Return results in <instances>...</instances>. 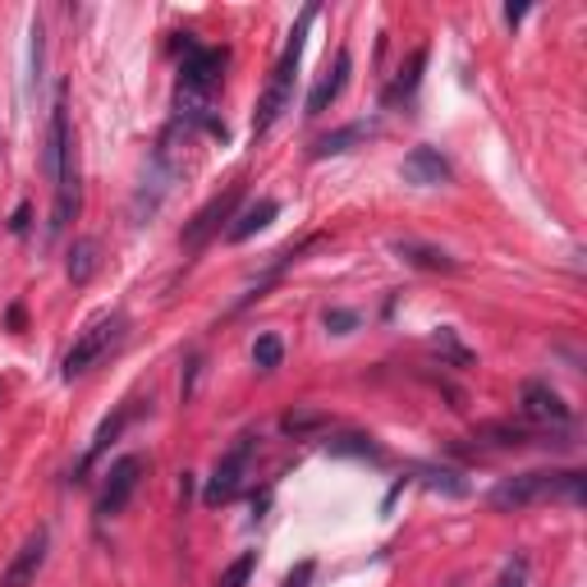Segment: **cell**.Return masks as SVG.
Segmentation results:
<instances>
[{
  "label": "cell",
  "instance_id": "obj_4",
  "mask_svg": "<svg viewBox=\"0 0 587 587\" xmlns=\"http://www.w3.org/2000/svg\"><path fill=\"white\" fill-rule=\"evenodd\" d=\"M120 336H124V317H120V313H106V317L88 321V326L79 330V340H74V349L65 353V381L92 372V368L120 345Z\"/></svg>",
  "mask_w": 587,
  "mask_h": 587
},
{
  "label": "cell",
  "instance_id": "obj_26",
  "mask_svg": "<svg viewBox=\"0 0 587 587\" xmlns=\"http://www.w3.org/2000/svg\"><path fill=\"white\" fill-rule=\"evenodd\" d=\"M523 583H528V560L519 555V560H509V565H505L500 587H523Z\"/></svg>",
  "mask_w": 587,
  "mask_h": 587
},
{
  "label": "cell",
  "instance_id": "obj_3",
  "mask_svg": "<svg viewBox=\"0 0 587 587\" xmlns=\"http://www.w3.org/2000/svg\"><path fill=\"white\" fill-rule=\"evenodd\" d=\"M174 50H180V79H184V97H212L225 79V50L216 46H197L189 33L174 37Z\"/></svg>",
  "mask_w": 587,
  "mask_h": 587
},
{
  "label": "cell",
  "instance_id": "obj_7",
  "mask_svg": "<svg viewBox=\"0 0 587 587\" xmlns=\"http://www.w3.org/2000/svg\"><path fill=\"white\" fill-rule=\"evenodd\" d=\"M138 482H143V459L138 454H124V459H115L111 464V473H106V487H101V500H97V515H106V519H115L124 505L134 500V492H138Z\"/></svg>",
  "mask_w": 587,
  "mask_h": 587
},
{
  "label": "cell",
  "instance_id": "obj_17",
  "mask_svg": "<svg viewBox=\"0 0 587 587\" xmlns=\"http://www.w3.org/2000/svg\"><path fill=\"white\" fill-rule=\"evenodd\" d=\"M321 427H330V418L321 414V408H290V414L280 418V431H285V437H313V431H321Z\"/></svg>",
  "mask_w": 587,
  "mask_h": 587
},
{
  "label": "cell",
  "instance_id": "obj_5",
  "mask_svg": "<svg viewBox=\"0 0 587 587\" xmlns=\"http://www.w3.org/2000/svg\"><path fill=\"white\" fill-rule=\"evenodd\" d=\"M252 450H258V437H239L235 445H229L221 454V464L212 473V482L202 487V500L207 505H225V500H235L244 492V477H248V464H252Z\"/></svg>",
  "mask_w": 587,
  "mask_h": 587
},
{
  "label": "cell",
  "instance_id": "obj_15",
  "mask_svg": "<svg viewBox=\"0 0 587 587\" xmlns=\"http://www.w3.org/2000/svg\"><path fill=\"white\" fill-rule=\"evenodd\" d=\"M101 267V244L97 239H74L69 252H65V275L74 280V285H88V280L97 275Z\"/></svg>",
  "mask_w": 587,
  "mask_h": 587
},
{
  "label": "cell",
  "instance_id": "obj_28",
  "mask_svg": "<svg viewBox=\"0 0 587 587\" xmlns=\"http://www.w3.org/2000/svg\"><path fill=\"white\" fill-rule=\"evenodd\" d=\"M523 14H528V5H509V10H505V23L515 29V23H523Z\"/></svg>",
  "mask_w": 587,
  "mask_h": 587
},
{
  "label": "cell",
  "instance_id": "obj_1",
  "mask_svg": "<svg viewBox=\"0 0 587 587\" xmlns=\"http://www.w3.org/2000/svg\"><path fill=\"white\" fill-rule=\"evenodd\" d=\"M583 487H587V473H578V469H565V473L538 469V473L505 477L500 487L492 492V505L505 509V515H509V509L542 505V500H569V505H583Z\"/></svg>",
  "mask_w": 587,
  "mask_h": 587
},
{
  "label": "cell",
  "instance_id": "obj_13",
  "mask_svg": "<svg viewBox=\"0 0 587 587\" xmlns=\"http://www.w3.org/2000/svg\"><path fill=\"white\" fill-rule=\"evenodd\" d=\"M372 134H376V124H368V120H353V124H345V129H336V134H321V138L313 143V151H308V157H313V161L345 157V151H353V143H368Z\"/></svg>",
  "mask_w": 587,
  "mask_h": 587
},
{
  "label": "cell",
  "instance_id": "obj_10",
  "mask_svg": "<svg viewBox=\"0 0 587 587\" xmlns=\"http://www.w3.org/2000/svg\"><path fill=\"white\" fill-rule=\"evenodd\" d=\"M399 174L408 184H418V189H437V184H450V161L441 157L437 147H414L404 157Z\"/></svg>",
  "mask_w": 587,
  "mask_h": 587
},
{
  "label": "cell",
  "instance_id": "obj_16",
  "mask_svg": "<svg viewBox=\"0 0 587 587\" xmlns=\"http://www.w3.org/2000/svg\"><path fill=\"white\" fill-rule=\"evenodd\" d=\"M326 454H336V459H381V445L372 437H363V431H340V437H330L326 441Z\"/></svg>",
  "mask_w": 587,
  "mask_h": 587
},
{
  "label": "cell",
  "instance_id": "obj_12",
  "mask_svg": "<svg viewBox=\"0 0 587 587\" xmlns=\"http://www.w3.org/2000/svg\"><path fill=\"white\" fill-rule=\"evenodd\" d=\"M275 216H280V202H275V197H258V202H248V207H244V212H235V221H229L225 239H229V244H244V239L258 235V229H267Z\"/></svg>",
  "mask_w": 587,
  "mask_h": 587
},
{
  "label": "cell",
  "instance_id": "obj_20",
  "mask_svg": "<svg viewBox=\"0 0 587 587\" xmlns=\"http://www.w3.org/2000/svg\"><path fill=\"white\" fill-rule=\"evenodd\" d=\"M280 359H285V345H280V336H258L252 340V363H258V372H275L280 368Z\"/></svg>",
  "mask_w": 587,
  "mask_h": 587
},
{
  "label": "cell",
  "instance_id": "obj_2",
  "mask_svg": "<svg viewBox=\"0 0 587 587\" xmlns=\"http://www.w3.org/2000/svg\"><path fill=\"white\" fill-rule=\"evenodd\" d=\"M317 19V5H308L298 14V23H294V33H290V46H285V56L275 60V69H271V83H267V92H262V101H258V115H252V134H267L271 124L290 111V101H294V74H298V60H303V37H308V23Z\"/></svg>",
  "mask_w": 587,
  "mask_h": 587
},
{
  "label": "cell",
  "instance_id": "obj_21",
  "mask_svg": "<svg viewBox=\"0 0 587 587\" xmlns=\"http://www.w3.org/2000/svg\"><path fill=\"white\" fill-rule=\"evenodd\" d=\"M422 65H427V50H414V60H408V69H404V74H399V79L391 83L386 101H399V97H414V88H418V79H422Z\"/></svg>",
  "mask_w": 587,
  "mask_h": 587
},
{
  "label": "cell",
  "instance_id": "obj_27",
  "mask_svg": "<svg viewBox=\"0 0 587 587\" xmlns=\"http://www.w3.org/2000/svg\"><path fill=\"white\" fill-rule=\"evenodd\" d=\"M29 221H33V207H29V202H19V207H14V221H10V229H14V235H23V229H29Z\"/></svg>",
  "mask_w": 587,
  "mask_h": 587
},
{
  "label": "cell",
  "instance_id": "obj_14",
  "mask_svg": "<svg viewBox=\"0 0 587 587\" xmlns=\"http://www.w3.org/2000/svg\"><path fill=\"white\" fill-rule=\"evenodd\" d=\"M395 252H399V262L418 267V271H454L459 267L445 248H431V244H418V239H395Z\"/></svg>",
  "mask_w": 587,
  "mask_h": 587
},
{
  "label": "cell",
  "instance_id": "obj_11",
  "mask_svg": "<svg viewBox=\"0 0 587 587\" xmlns=\"http://www.w3.org/2000/svg\"><path fill=\"white\" fill-rule=\"evenodd\" d=\"M349 69H353V60H349V50H340L336 56V65H330L321 79H317V88L308 92V115H326L330 106H336V97L345 92V83H349Z\"/></svg>",
  "mask_w": 587,
  "mask_h": 587
},
{
  "label": "cell",
  "instance_id": "obj_8",
  "mask_svg": "<svg viewBox=\"0 0 587 587\" xmlns=\"http://www.w3.org/2000/svg\"><path fill=\"white\" fill-rule=\"evenodd\" d=\"M519 399H523V418L538 422V427H569L574 422V408L560 399L546 381H523Z\"/></svg>",
  "mask_w": 587,
  "mask_h": 587
},
{
  "label": "cell",
  "instance_id": "obj_19",
  "mask_svg": "<svg viewBox=\"0 0 587 587\" xmlns=\"http://www.w3.org/2000/svg\"><path fill=\"white\" fill-rule=\"evenodd\" d=\"M431 349H437L450 368H473V349H464V345H459V336H454L450 326H441L437 336H431Z\"/></svg>",
  "mask_w": 587,
  "mask_h": 587
},
{
  "label": "cell",
  "instance_id": "obj_22",
  "mask_svg": "<svg viewBox=\"0 0 587 587\" xmlns=\"http://www.w3.org/2000/svg\"><path fill=\"white\" fill-rule=\"evenodd\" d=\"M252 569H258V551H244V555L235 560V565H229V569H221L216 587H248Z\"/></svg>",
  "mask_w": 587,
  "mask_h": 587
},
{
  "label": "cell",
  "instance_id": "obj_18",
  "mask_svg": "<svg viewBox=\"0 0 587 587\" xmlns=\"http://www.w3.org/2000/svg\"><path fill=\"white\" fill-rule=\"evenodd\" d=\"M418 477H422V487H431V492H445V496H469V482L459 477L454 469L422 464V469H418Z\"/></svg>",
  "mask_w": 587,
  "mask_h": 587
},
{
  "label": "cell",
  "instance_id": "obj_6",
  "mask_svg": "<svg viewBox=\"0 0 587 587\" xmlns=\"http://www.w3.org/2000/svg\"><path fill=\"white\" fill-rule=\"evenodd\" d=\"M239 202H244V184H229L225 193H216L207 207H202L189 225H184V248L189 252H197V248H207L221 229H229V221H235V212H239Z\"/></svg>",
  "mask_w": 587,
  "mask_h": 587
},
{
  "label": "cell",
  "instance_id": "obj_24",
  "mask_svg": "<svg viewBox=\"0 0 587 587\" xmlns=\"http://www.w3.org/2000/svg\"><path fill=\"white\" fill-rule=\"evenodd\" d=\"M321 321H326V330H336V336H349V330L359 326V313H349V308H326Z\"/></svg>",
  "mask_w": 587,
  "mask_h": 587
},
{
  "label": "cell",
  "instance_id": "obj_25",
  "mask_svg": "<svg viewBox=\"0 0 587 587\" xmlns=\"http://www.w3.org/2000/svg\"><path fill=\"white\" fill-rule=\"evenodd\" d=\"M313 578H317V565H313V560H298V565L285 574V583H280V587H313Z\"/></svg>",
  "mask_w": 587,
  "mask_h": 587
},
{
  "label": "cell",
  "instance_id": "obj_9",
  "mask_svg": "<svg viewBox=\"0 0 587 587\" xmlns=\"http://www.w3.org/2000/svg\"><path fill=\"white\" fill-rule=\"evenodd\" d=\"M46 546H50L46 528L29 532V538H23V546L14 551V560L5 565V574H0V587H33V578H37L42 565H46Z\"/></svg>",
  "mask_w": 587,
  "mask_h": 587
},
{
  "label": "cell",
  "instance_id": "obj_23",
  "mask_svg": "<svg viewBox=\"0 0 587 587\" xmlns=\"http://www.w3.org/2000/svg\"><path fill=\"white\" fill-rule=\"evenodd\" d=\"M129 414H134V408H120V414H115V418H106V422H101V431H97V441H92V450H88V464H92V459H97L101 450H106V441H115V437H120V427H124V422H129Z\"/></svg>",
  "mask_w": 587,
  "mask_h": 587
}]
</instances>
